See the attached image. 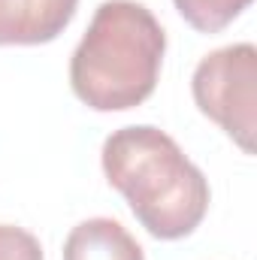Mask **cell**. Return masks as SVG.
I'll return each instance as SVG.
<instances>
[{
  "mask_svg": "<svg viewBox=\"0 0 257 260\" xmlns=\"http://www.w3.org/2000/svg\"><path fill=\"white\" fill-rule=\"evenodd\" d=\"M0 260H46L40 239L15 224H0Z\"/></svg>",
  "mask_w": 257,
  "mask_h": 260,
  "instance_id": "7",
  "label": "cell"
},
{
  "mask_svg": "<svg viewBox=\"0 0 257 260\" xmlns=\"http://www.w3.org/2000/svg\"><path fill=\"white\" fill-rule=\"evenodd\" d=\"M79 0H0V46H43L58 40Z\"/></svg>",
  "mask_w": 257,
  "mask_h": 260,
  "instance_id": "4",
  "label": "cell"
},
{
  "mask_svg": "<svg viewBox=\"0 0 257 260\" xmlns=\"http://www.w3.org/2000/svg\"><path fill=\"white\" fill-rule=\"evenodd\" d=\"M197 109L215 121L245 154L254 151L257 130V49L233 43L209 52L191 76Z\"/></svg>",
  "mask_w": 257,
  "mask_h": 260,
  "instance_id": "3",
  "label": "cell"
},
{
  "mask_svg": "<svg viewBox=\"0 0 257 260\" xmlns=\"http://www.w3.org/2000/svg\"><path fill=\"white\" fill-rule=\"evenodd\" d=\"M106 182L127 200L148 236H191L209 212V182L179 142L151 124L112 130L100 151Z\"/></svg>",
  "mask_w": 257,
  "mask_h": 260,
  "instance_id": "1",
  "label": "cell"
},
{
  "mask_svg": "<svg viewBox=\"0 0 257 260\" xmlns=\"http://www.w3.org/2000/svg\"><path fill=\"white\" fill-rule=\"evenodd\" d=\"M167 52L154 12L136 0H103L70 58L73 94L94 112H124L145 103Z\"/></svg>",
  "mask_w": 257,
  "mask_h": 260,
  "instance_id": "2",
  "label": "cell"
},
{
  "mask_svg": "<svg viewBox=\"0 0 257 260\" xmlns=\"http://www.w3.org/2000/svg\"><path fill=\"white\" fill-rule=\"evenodd\" d=\"M179 15L200 34H218L233 18H239L251 0H173Z\"/></svg>",
  "mask_w": 257,
  "mask_h": 260,
  "instance_id": "6",
  "label": "cell"
},
{
  "mask_svg": "<svg viewBox=\"0 0 257 260\" xmlns=\"http://www.w3.org/2000/svg\"><path fill=\"white\" fill-rule=\"evenodd\" d=\"M64 260H145V251L121 221L88 218L64 239Z\"/></svg>",
  "mask_w": 257,
  "mask_h": 260,
  "instance_id": "5",
  "label": "cell"
}]
</instances>
